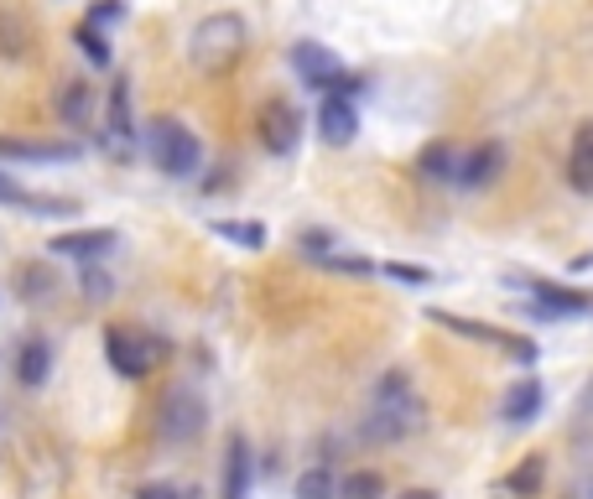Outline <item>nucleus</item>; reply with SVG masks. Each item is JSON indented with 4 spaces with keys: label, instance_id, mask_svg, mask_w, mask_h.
I'll list each match as a JSON object with an SVG mask.
<instances>
[{
    "label": "nucleus",
    "instance_id": "nucleus-1",
    "mask_svg": "<svg viewBox=\"0 0 593 499\" xmlns=\"http://www.w3.org/2000/svg\"><path fill=\"white\" fill-rule=\"evenodd\" d=\"M428 422V406L417 396V385L406 370H385L370 390V422H365V437L370 442H401Z\"/></svg>",
    "mask_w": 593,
    "mask_h": 499
},
{
    "label": "nucleus",
    "instance_id": "nucleus-2",
    "mask_svg": "<svg viewBox=\"0 0 593 499\" xmlns=\"http://www.w3.org/2000/svg\"><path fill=\"white\" fill-rule=\"evenodd\" d=\"M245 48H250V26H245V16H235V11H214V16H203V22L193 26L188 63L203 73V78H224V73L245 58Z\"/></svg>",
    "mask_w": 593,
    "mask_h": 499
},
{
    "label": "nucleus",
    "instance_id": "nucleus-3",
    "mask_svg": "<svg viewBox=\"0 0 593 499\" xmlns=\"http://www.w3.org/2000/svg\"><path fill=\"white\" fill-rule=\"evenodd\" d=\"M146 146H151V162H157V172H166V177H198V166H203V146H198V136H193L183 120H151V136H146Z\"/></svg>",
    "mask_w": 593,
    "mask_h": 499
},
{
    "label": "nucleus",
    "instance_id": "nucleus-4",
    "mask_svg": "<svg viewBox=\"0 0 593 499\" xmlns=\"http://www.w3.org/2000/svg\"><path fill=\"white\" fill-rule=\"evenodd\" d=\"M292 68H297V78L308 84V89H323V95H344L355 99L359 78L338 58H333L323 42H312V37H302V42H292Z\"/></svg>",
    "mask_w": 593,
    "mask_h": 499
},
{
    "label": "nucleus",
    "instance_id": "nucleus-5",
    "mask_svg": "<svg viewBox=\"0 0 593 499\" xmlns=\"http://www.w3.org/2000/svg\"><path fill=\"white\" fill-rule=\"evenodd\" d=\"M104 359L120 381H146L162 359V344L141 328H104Z\"/></svg>",
    "mask_w": 593,
    "mask_h": 499
},
{
    "label": "nucleus",
    "instance_id": "nucleus-6",
    "mask_svg": "<svg viewBox=\"0 0 593 499\" xmlns=\"http://www.w3.org/2000/svg\"><path fill=\"white\" fill-rule=\"evenodd\" d=\"M256 141L271 157H292L302 146V110L292 99H265L261 110H256Z\"/></svg>",
    "mask_w": 593,
    "mask_h": 499
},
{
    "label": "nucleus",
    "instance_id": "nucleus-7",
    "mask_svg": "<svg viewBox=\"0 0 593 499\" xmlns=\"http://www.w3.org/2000/svg\"><path fill=\"white\" fill-rule=\"evenodd\" d=\"M203 416H209L203 396L188 390V385H177V390L162 401V437L166 442H193V437L203 432Z\"/></svg>",
    "mask_w": 593,
    "mask_h": 499
},
{
    "label": "nucleus",
    "instance_id": "nucleus-8",
    "mask_svg": "<svg viewBox=\"0 0 593 499\" xmlns=\"http://www.w3.org/2000/svg\"><path fill=\"white\" fill-rule=\"evenodd\" d=\"M432 323H443V328H453L458 338H474V344H495V349H505V354H516L521 364H531V359H536V344H531V338H516V333H499V328H490V323H474V317H458V312L432 308Z\"/></svg>",
    "mask_w": 593,
    "mask_h": 499
},
{
    "label": "nucleus",
    "instance_id": "nucleus-9",
    "mask_svg": "<svg viewBox=\"0 0 593 499\" xmlns=\"http://www.w3.org/2000/svg\"><path fill=\"white\" fill-rule=\"evenodd\" d=\"M505 162H510V151H505V141H479V146H469L464 157H458V188H490L499 172H505Z\"/></svg>",
    "mask_w": 593,
    "mask_h": 499
},
{
    "label": "nucleus",
    "instance_id": "nucleus-10",
    "mask_svg": "<svg viewBox=\"0 0 593 499\" xmlns=\"http://www.w3.org/2000/svg\"><path fill=\"white\" fill-rule=\"evenodd\" d=\"M0 203L5 209H22V214H37V219H48V214H73L78 203L73 198H48V192H32V188H22L5 166H0Z\"/></svg>",
    "mask_w": 593,
    "mask_h": 499
},
{
    "label": "nucleus",
    "instance_id": "nucleus-11",
    "mask_svg": "<svg viewBox=\"0 0 593 499\" xmlns=\"http://www.w3.org/2000/svg\"><path fill=\"white\" fill-rule=\"evenodd\" d=\"M120 245V235L115 229H73V235H58L48 245L52 255H69V261H104V255H110V250H115Z\"/></svg>",
    "mask_w": 593,
    "mask_h": 499
},
{
    "label": "nucleus",
    "instance_id": "nucleus-12",
    "mask_svg": "<svg viewBox=\"0 0 593 499\" xmlns=\"http://www.w3.org/2000/svg\"><path fill=\"white\" fill-rule=\"evenodd\" d=\"M32 42H37V22L26 16L16 0H5V5H0V58L22 63L26 52H32Z\"/></svg>",
    "mask_w": 593,
    "mask_h": 499
},
{
    "label": "nucleus",
    "instance_id": "nucleus-13",
    "mask_svg": "<svg viewBox=\"0 0 593 499\" xmlns=\"http://www.w3.org/2000/svg\"><path fill=\"white\" fill-rule=\"evenodd\" d=\"M318 136L329 146H349L359 136V115H355V99L344 95H329L323 110H318Z\"/></svg>",
    "mask_w": 593,
    "mask_h": 499
},
{
    "label": "nucleus",
    "instance_id": "nucleus-14",
    "mask_svg": "<svg viewBox=\"0 0 593 499\" xmlns=\"http://www.w3.org/2000/svg\"><path fill=\"white\" fill-rule=\"evenodd\" d=\"M542 401H546V390L536 375H521V381L505 390V401H499V416L510 422V427H526V422H536L542 416Z\"/></svg>",
    "mask_w": 593,
    "mask_h": 499
},
{
    "label": "nucleus",
    "instance_id": "nucleus-15",
    "mask_svg": "<svg viewBox=\"0 0 593 499\" xmlns=\"http://www.w3.org/2000/svg\"><path fill=\"white\" fill-rule=\"evenodd\" d=\"M531 297H536V312L546 317H578V312H593V297L589 291H572V286H557V282H526Z\"/></svg>",
    "mask_w": 593,
    "mask_h": 499
},
{
    "label": "nucleus",
    "instance_id": "nucleus-16",
    "mask_svg": "<svg viewBox=\"0 0 593 499\" xmlns=\"http://www.w3.org/2000/svg\"><path fill=\"white\" fill-rule=\"evenodd\" d=\"M0 157L5 162H78L84 151L69 141H22V136H0Z\"/></svg>",
    "mask_w": 593,
    "mask_h": 499
},
{
    "label": "nucleus",
    "instance_id": "nucleus-17",
    "mask_svg": "<svg viewBox=\"0 0 593 499\" xmlns=\"http://www.w3.org/2000/svg\"><path fill=\"white\" fill-rule=\"evenodd\" d=\"M250 469H256L250 442L235 432L230 448H224V489H219V499H250Z\"/></svg>",
    "mask_w": 593,
    "mask_h": 499
},
{
    "label": "nucleus",
    "instance_id": "nucleus-18",
    "mask_svg": "<svg viewBox=\"0 0 593 499\" xmlns=\"http://www.w3.org/2000/svg\"><path fill=\"white\" fill-rule=\"evenodd\" d=\"M131 130H136V120H131V78H115L110 84V104H104V136H110L115 151H125Z\"/></svg>",
    "mask_w": 593,
    "mask_h": 499
},
{
    "label": "nucleus",
    "instance_id": "nucleus-19",
    "mask_svg": "<svg viewBox=\"0 0 593 499\" xmlns=\"http://www.w3.org/2000/svg\"><path fill=\"white\" fill-rule=\"evenodd\" d=\"M58 110H63V120H69L73 130H89L95 125V89H89V78H63Z\"/></svg>",
    "mask_w": 593,
    "mask_h": 499
},
{
    "label": "nucleus",
    "instance_id": "nucleus-20",
    "mask_svg": "<svg viewBox=\"0 0 593 499\" xmlns=\"http://www.w3.org/2000/svg\"><path fill=\"white\" fill-rule=\"evenodd\" d=\"M417 177H422V183H453V177H458V146L428 141L417 151Z\"/></svg>",
    "mask_w": 593,
    "mask_h": 499
},
{
    "label": "nucleus",
    "instance_id": "nucleus-21",
    "mask_svg": "<svg viewBox=\"0 0 593 499\" xmlns=\"http://www.w3.org/2000/svg\"><path fill=\"white\" fill-rule=\"evenodd\" d=\"M48 375H52L48 338H26L22 349H16V381H22L26 390H37V385H48Z\"/></svg>",
    "mask_w": 593,
    "mask_h": 499
},
{
    "label": "nucleus",
    "instance_id": "nucleus-22",
    "mask_svg": "<svg viewBox=\"0 0 593 499\" xmlns=\"http://www.w3.org/2000/svg\"><path fill=\"white\" fill-rule=\"evenodd\" d=\"M568 183H572V192H593V120L589 125H578V136H572Z\"/></svg>",
    "mask_w": 593,
    "mask_h": 499
},
{
    "label": "nucleus",
    "instance_id": "nucleus-23",
    "mask_svg": "<svg viewBox=\"0 0 593 499\" xmlns=\"http://www.w3.org/2000/svg\"><path fill=\"white\" fill-rule=\"evenodd\" d=\"M214 235L239 250H265V224H250V219H214Z\"/></svg>",
    "mask_w": 593,
    "mask_h": 499
},
{
    "label": "nucleus",
    "instance_id": "nucleus-24",
    "mask_svg": "<svg viewBox=\"0 0 593 499\" xmlns=\"http://www.w3.org/2000/svg\"><path fill=\"white\" fill-rule=\"evenodd\" d=\"M542 478H546V458H542V452H531V458H526L521 469H516V474L505 478V489H510L516 499H531L536 489H542Z\"/></svg>",
    "mask_w": 593,
    "mask_h": 499
},
{
    "label": "nucleus",
    "instance_id": "nucleus-25",
    "mask_svg": "<svg viewBox=\"0 0 593 499\" xmlns=\"http://www.w3.org/2000/svg\"><path fill=\"white\" fill-rule=\"evenodd\" d=\"M16 282H22V297H26V302H42V297H52V291H58V276L48 271V261H26Z\"/></svg>",
    "mask_w": 593,
    "mask_h": 499
},
{
    "label": "nucleus",
    "instance_id": "nucleus-26",
    "mask_svg": "<svg viewBox=\"0 0 593 499\" xmlns=\"http://www.w3.org/2000/svg\"><path fill=\"white\" fill-rule=\"evenodd\" d=\"M73 42H78V52L89 58V68H110V42H104V32H99L95 22L78 26V32H73Z\"/></svg>",
    "mask_w": 593,
    "mask_h": 499
},
{
    "label": "nucleus",
    "instance_id": "nucleus-27",
    "mask_svg": "<svg viewBox=\"0 0 593 499\" xmlns=\"http://www.w3.org/2000/svg\"><path fill=\"white\" fill-rule=\"evenodd\" d=\"M380 495H385V478L375 469H359V474H349L338 484V499H380Z\"/></svg>",
    "mask_w": 593,
    "mask_h": 499
},
{
    "label": "nucleus",
    "instance_id": "nucleus-28",
    "mask_svg": "<svg viewBox=\"0 0 593 499\" xmlns=\"http://www.w3.org/2000/svg\"><path fill=\"white\" fill-rule=\"evenodd\" d=\"M297 499H338V484L329 469H308V474H297Z\"/></svg>",
    "mask_w": 593,
    "mask_h": 499
},
{
    "label": "nucleus",
    "instance_id": "nucleus-29",
    "mask_svg": "<svg viewBox=\"0 0 593 499\" xmlns=\"http://www.w3.org/2000/svg\"><path fill=\"white\" fill-rule=\"evenodd\" d=\"M84 297H89V302H110V297H115V282L99 271V261L84 265Z\"/></svg>",
    "mask_w": 593,
    "mask_h": 499
},
{
    "label": "nucleus",
    "instance_id": "nucleus-30",
    "mask_svg": "<svg viewBox=\"0 0 593 499\" xmlns=\"http://www.w3.org/2000/svg\"><path fill=\"white\" fill-rule=\"evenodd\" d=\"M380 276H391V282H406V286H428V282H432L428 265H380Z\"/></svg>",
    "mask_w": 593,
    "mask_h": 499
},
{
    "label": "nucleus",
    "instance_id": "nucleus-31",
    "mask_svg": "<svg viewBox=\"0 0 593 499\" xmlns=\"http://www.w3.org/2000/svg\"><path fill=\"white\" fill-rule=\"evenodd\" d=\"M136 499H198V495L177 489V484H141V489H136Z\"/></svg>",
    "mask_w": 593,
    "mask_h": 499
},
{
    "label": "nucleus",
    "instance_id": "nucleus-32",
    "mask_svg": "<svg viewBox=\"0 0 593 499\" xmlns=\"http://www.w3.org/2000/svg\"><path fill=\"white\" fill-rule=\"evenodd\" d=\"M115 16H125V5H120V0H99L95 11H89V22H115Z\"/></svg>",
    "mask_w": 593,
    "mask_h": 499
},
{
    "label": "nucleus",
    "instance_id": "nucleus-33",
    "mask_svg": "<svg viewBox=\"0 0 593 499\" xmlns=\"http://www.w3.org/2000/svg\"><path fill=\"white\" fill-rule=\"evenodd\" d=\"M401 499H437V495H432V489H406Z\"/></svg>",
    "mask_w": 593,
    "mask_h": 499
},
{
    "label": "nucleus",
    "instance_id": "nucleus-34",
    "mask_svg": "<svg viewBox=\"0 0 593 499\" xmlns=\"http://www.w3.org/2000/svg\"><path fill=\"white\" fill-rule=\"evenodd\" d=\"M589 401H593V381H589Z\"/></svg>",
    "mask_w": 593,
    "mask_h": 499
}]
</instances>
